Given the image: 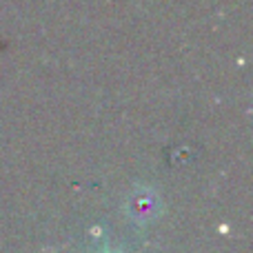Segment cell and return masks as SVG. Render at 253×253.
Instances as JSON below:
<instances>
[{
    "label": "cell",
    "mask_w": 253,
    "mask_h": 253,
    "mask_svg": "<svg viewBox=\"0 0 253 253\" xmlns=\"http://www.w3.org/2000/svg\"><path fill=\"white\" fill-rule=\"evenodd\" d=\"M107 253H109V251H107Z\"/></svg>",
    "instance_id": "obj_1"
}]
</instances>
